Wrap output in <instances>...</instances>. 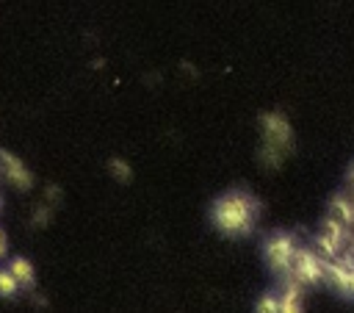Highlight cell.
I'll return each mask as SVG.
<instances>
[{"label":"cell","mask_w":354,"mask_h":313,"mask_svg":"<svg viewBox=\"0 0 354 313\" xmlns=\"http://www.w3.org/2000/svg\"><path fill=\"white\" fill-rule=\"evenodd\" d=\"M257 199L243 191V188H232V191H224L213 208H210V219H213V227L221 233V235H230V238H241V235H249L254 222H257Z\"/></svg>","instance_id":"1"},{"label":"cell","mask_w":354,"mask_h":313,"mask_svg":"<svg viewBox=\"0 0 354 313\" xmlns=\"http://www.w3.org/2000/svg\"><path fill=\"white\" fill-rule=\"evenodd\" d=\"M260 163L279 169L293 150V127L282 111H266L260 116Z\"/></svg>","instance_id":"2"},{"label":"cell","mask_w":354,"mask_h":313,"mask_svg":"<svg viewBox=\"0 0 354 313\" xmlns=\"http://www.w3.org/2000/svg\"><path fill=\"white\" fill-rule=\"evenodd\" d=\"M296 249H299V244H296V238L290 233H271L266 238V244H263V258H266V263H268V269L274 274L288 280Z\"/></svg>","instance_id":"3"},{"label":"cell","mask_w":354,"mask_h":313,"mask_svg":"<svg viewBox=\"0 0 354 313\" xmlns=\"http://www.w3.org/2000/svg\"><path fill=\"white\" fill-rule=\"evenodd\" d=\"M324 280V258L313 249H304L299 247L296 255H293V266H290V274L285 283H293L299 288H307V285H318Z\"/></svg>","instance_id":"4"},{"label":"cell","mask_w":354,"mask_h":313,"mask_svg":"<svg viewBox=\"0 0 354 313\" xmlns=\"http://www.w3.org/2000/svg\"><path fill=\"white\" fill-rule=\"evenodd\" d=\"M0 175H3L14 188H19V191H28V188L33 186V175H30V169L25 166V161H22L19 155L8 152V150H0Z\"/></svg>","instance_id":"5"},{"label":"cell","mask_w":354,"mask_h":313,"mask_svg":"<svg viewBox=\"0 0 354 313\" xmlns=\"http://www.w3.org/2000/svg\"><path fill=\"white\" fill-rule=\"evenodd\" d=\"M324 280L346 294V296H354V266H343V263H332V260H324Z\"/></svg>","instance_id":"6"},{"label":"cell","mask_w":354,"mask_h":313,"mask_svg":"<svg viewBox=\"0 0 354 313\" xmlns=\"http://www.w3.org/2000/svg\"><path fill=\"white\" fill-rule=\"evenodd\" d=\"M8 271H11V277L17 280L19 288H33V283H36V269H33V263H30L28 258H22V255L11 258Z\"/></svg>","instance_id":"7"},{"label":"cell","mask_w":354,"mask_h":313,"mask_svg":"<svg viewBox=\"0 0 354 313\" xmlns=\"http://www.w3.org/2000/svg\"><path fill=\"white\" fill-rule=\"evenodd\" d=\"M277 296H279V313H304V305H301V288H299V285L285 283L282 291H279Z\"/></svg>","instance_id":"8"},{"label":"cell","mask_w":354,"mask_h":313,"mask_svg":"<svg viewBox=\"0 0 354 313\" xmlns=\"http://www.w3.org/2000/svg\"><path fill=\"white\" fill-rule=\"evenodd\" d=\"M108 172L116 183H130L133 180V166L124 161V158H111L108 161Z\"/></svg>","instance_id":"9"},{"label":"cell","mask_w":354,"mask_h":313,"mask_svg":"<svg viewBox=\"0 0 354 313\" xmlns=\"http://www.w3.org/2000/svg\"><path fill=\"white\" fill-rule=\"evenodd\" d=\"M254 313H279V296L274 291L263 294L257 302H254Z\"/></svg>","instance_id":"10"},{"label":"cell","mask_w":354,"mask_h":313,"mask_svg":"<svg viewBox=\"0 0 354 313\" xmlns=\"http://www.w3.org/2000/svg\"><path fill=\"white\" fill-rule=\"evenodd\" d=\"M17 291H19V285L11 277V271L8 269H0V296H14Z\"/></svg>","instance_id":"11"},{"label":"cell","mask_w":354,"mask_h":313,"mask_svg":"<svg viewBox=\"0 0 354 313\" xmlns=\"http://www.w3.org/2000/svg\"><path fill=\"white\" fill-rule=\"evenodd\" d=\"M50 216H53V205L41 202V205L33 211V216H30V219H33V224H36V227H44V224L50 222Z\"/></svg>","instance_id":"12"},{"label":"cell","mask_w":354,"mask_h":313,"mask_svg":"<svg viewBox=\"0 0 354 313\" xmlns=\"http://www.w3.org/2000/svg\"><path fill=\"white\" fill-rule=\"evenodd\" d=\"M6 252H8V238H6V233L0 227V258H6Z\"/></svg>","instance_id":"13"}]
</instances>
